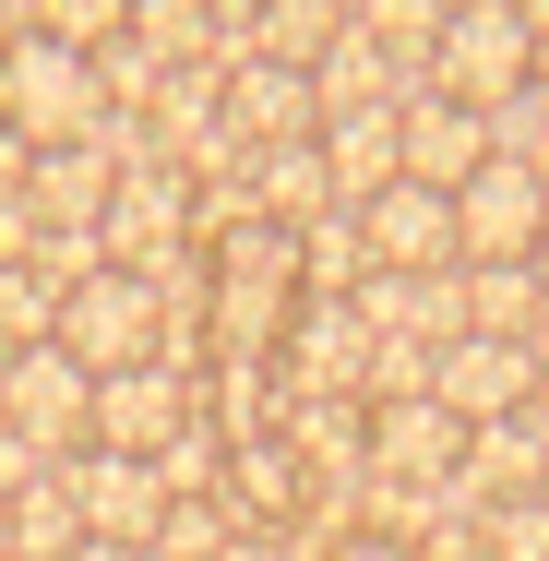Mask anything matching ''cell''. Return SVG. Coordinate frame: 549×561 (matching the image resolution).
<instances>
[{"instance_id":"35","label":"cell","mask_w":549,"mask_h":561,"mask_svg":"<svg viewBox=\"0 0 549 561\" xmlns=\"http://www.w3.org/2000/svg\"><path fill=\"white\" fill-rule=\"evenodd\" d=\"M334 12H358V0H334Z\"/></svg>"},{"instance_id":"3","label":"cell","mask_w":549,"mask_h":561,"mask_svg":"<svg viewBox=\"0 0 549 561\" xmlns=\"http://www.w3.org/2000/svg\"><path fill=\"white\" fill-rule=\"evenodd\" d=\"M526 72H538L526 12L514 0H454V24H442V48H431V96H466V108L490 119L502 96H526Z\"/></svg>"},{"instance_id":"22","label":"cell","mask_w":549,"mask_h":561,"mask_svg":"<svg viewBox=\"0 0 549 561\" xmlns=\"http://www.w3.org/2000/svg\"><path fill=\"white\" fill-rule=\"evenodd\" d=\"M24 36H60V48H119L131 36V0H24Z\"/></svg>"},{"instance_id":"13","label":"cell","mask_w":549,"mask_h":561,"mask_svg":"<svg viewBox=\"0 0 549 561\" xmlns=\"http://www.w3.org/2000/svg\"><path fill=\"white\" fill-rule=\"evenodd\" d=\"M394 131H407V180H419V192H466V180L490 168V119L466 108V96H431V84H419Z\"/></svg>"},{"instance_id":"9","label":"cell","mask_w":549,"mask_h":561,"mask_svg":"<svg viewBox=\"0 0 549 561\" xmlns=\"http://www.w3.org/2000/svg\"><path fill=\"white\" fill-rule=\"evenodd\" d=\"M358 239H370V275H454V192H419L394 180L382 204H358Z\"/></svg>"},{"instance_id":"2","label":"cell","mask_w":549,"mask_h":561,"mask_svg":"<svg viewBox=\"0 0 549 561\" xmlns=\"http://www.w3.org/2000/svg\"><path fill=\"white\" fill-rule=\"evenodd\" d=\"M60 358H84L96 382L108 370H144V358H168V299H156V275H131V263H108V275H84L72 299H60Z\"/></svg>"},{"instance_id":"10","label":"cell","mask_w":549,"mask_h":561,"mask_svg":"<svg viewBox=\"0 0 549 561\" xmlns=\"http://www.w3.org/2000/svg\"><path fill=\"white\" fill-rule=\"evenodd\" d=\"M466 466V419L442 407V394H394V407H370V478H394V490H442Z\"/></svg>"},{"instance_id":"25","label":"cell","mask_w":549,"mask_h":561,"mask_svg":"<svg viewBox=\"0 0 549 561\" xmlns=\"http://www.w3.org/2000/svg\"><path fill=\"white\" fill-rule=\"evenodd\" d=\"M478 538H490V561H549V490L538 502H490Z\"/></svg>"},{"instance_id":"31","label":"cell","mask_w":549,"mask_h":561,"mask_svg":"<svg viewBox=\"0 0 549 561\" xmlns=\"http://www.w3.org/2000/svg\"><path fill=\"white\" fill-rule=\"evenodd\" d=\"M72 561H144V550H119V538H84V550H72Z\"/></svg>"},{"instance_id":"4","label":"cell","mask_w":549,"mask_h":561,"mask_svg":"<svg viewBox=\"0 0 549 561\" xmlns=\"http://www.w3.org/2000/svg\"><path fill=\"white\" fill-rule=\"evenodd\" d=\"M192 419H204V370H180V358H144V370H108V382H96V431H84V443L144 454V466H156V454L180 443Z\"/></svg>"},{"instance_id":"1","label":"cell","mask_w":549,"mask_h":561,"mask_svg":"<svg viewBox=\"0 0 549 561\" xmlns=\"http://www.w3.org/2000/svg\"><path fill=\"white\" fill-rule=\"evenodd\" d=\"M0 119H12L36 156H60V144H96V131H108L96 60H84V48H60V36H12V48H0Z\"/></svg>"},{"instance_id":"7","label":"cell","mask_w":549,"mask_h":561,"mask_svg":"<svg viewBox=\"0 0 549 561\" xmlns=\"http://www.w3.org/2000/svg\"><path fill=\"white\" fill-rule=\"evenodd\" d=\"M60 478H72V502H84V538H119V550H156V526H168V478L144 466V454H60Z\"/></svg>"},{"instance_id":"30","label":"cell","mask_w":549,"mask_h":561,"mask_svg":"<svg viewBox=\"0 0 549 561\" xmlns=\"http://www.w3.org/2000/svg\"><path fill=\"white\" fill-rule=\"evenodd\" d=\"M526 431H538V454H549V370H538V394H526Z\"/></svg>"},{"instance_id":"6","label":"cell","mask_w":549,"mask_h":561,"mask_svg":"<svg viewBox=\"0 0 549 561\" xmlns=\"http://www.w3.org/2000/svg\"><path fill=\"white\" fill-rule=\"evenodd\" d=\"M538 227H549V192H538V168H514V156H490L454 192V251L466 263H538Z\"/></svg>"},{"instance_id":"17","label":"cell","mask_w":549,"mask_h":561,"mask_svg":"<svg viewBox=\"0 0 549 561\" xmlns=\"http://www.w3.org/2000/svg\"><path fill=\"white\" fill-rule=\"evenodd\" d=\"M251 204H263V227H311V216H334L323 144H311V131H299V144H251Z\"/></svg>"},{"instance_id":"23","label":"cell","mask_w":549,"mask_h":561,"mask_svg":"<svg viewBox=\"0 0 549 561\" xmlns=\"http://www.w3.org/2000/svg\"><path fill=\"white\" fill-rule=\"evenodd\" d=\"M227 538H239V514H227L216 490H180V502H168V526H156V550H144V561H216Z\"/></svg>"},{"instance_id":"33","label":"cell","mask_w":549,"mask_h":561,"mask_svg":"<svg viewBox=\"0 0 549 561\" xmlns=\"http://www.w3.org/2000/svg\"><path fill=\"white\" fill-rule=\"evenodd\" d=\"M538 275H549V227H538Z\"/></svg>"},{"instance_id":"32","label":"cell","mask_w":549,"mask_h":561,"mask_svg":"<svg viewBox=\"0 0 549 561\" xmlns=\"http://www.w3.org/2000/svg\"><path fill=\"white\" fill-rule=\"evenodd\" d=\"M526 96H538V108H549V36H538V72H526Z\"/></svg>"},{"instance_id":"11","label":"cell","mask_w":549,"mask_h":561,"mask_svg":"<svg viewBox=\"0 0 549 561\" xmlns=\"http://www.w3.org/2000/svg\"><path fill=\"white\" fill-rule=\"evenodd\" d=\"M96 239H108V263H168V251H192V180L180 168H144V180H119L108 216H96Z\"/></svg>"},{"instance_id":"34","label":"cell","mask_w":549,"mask_h":561,"mask_svg":"<svg viewBox=\"0 0 549 561\" xmlns=\"http://www.w3.org/2000/svg\"><path fill=\"white\" fill-rule=\"evenodd\" d=\"M0 561H12V526H0Z\"/></svg>"},{"instance_id":"14","label":"cell","mask_w":549,"mask_h":561,"mask_svg":"<svg viewBox=\"0 0 549 561\" xmlns=\"http://www.w3.org/2000/svg\"><path fill=\"white\" fill-rule=\"evenodd\" d=\"M227 131L239 144H299V131H323V108H311V72H275V60H227Z\"/></svg>"},{"instance_id":"12","label":"cell","mask_w":549,"mask_h":561,"mask_svg":"<svg viewBox=\"0 0 549 561\" xmlns=\"http://www.w3.org/2000/svg\"><path fill=\"white\" fill-rule=\"evenodd\" d=\"M407 108H334L311 144H323V180H334V204L358 216V204H382L394 180H407V131H394Z\"/></svg>"},{"instance_id":"21","label":"cell","mask_w":549,"mask_h":561,"mask_svg":"<svg viewBox=\"0 0 549 561\" xmlns=\"http://www.w3.org/2000/svg\"><path fill=\"white\" fill-rule=\"evenodd\" d=\"M454 275H466V335L526 346V323H538V263H454Z\"/></svg>"},{"instance_id":"8","label":"cell","mask_w":549,"mask_h":561,"mask_svg":"<svg viewBox=\"0 0 549 561\" xmlns=\"http://www.w3.org/2000/svg\"><path fill=\"white\" fill-rule=\"evenodd\" d=\"M431 394L466 419V431H490V419H526V394H538V358L514 335H454L431 358Z\"/></svg>"},{"instance_id":"5","label":"cell","mask_w":549,"mask_h":561,"mask_svg":"<svg viewBox=\"0 0 549 561\" xmlns=\"http://www.w3.org/2000/svg\"><path fill=\"white\" fill-rule=\"evenodd\" d=\"M0 419L60 466V454H84V431H96V370L60 358V346H12V370H0Z\"/></svg>"},{"instance_id":"20","label":"cell","mask_w":549,"mask_h":561,"mask_svg":"<svg viewBox=\"0 0 549 561\" xmlns=\"http://www.w3.org/2000/svg\"><path fill=\"white\" fill-rule=\"evenodd\" d=\"M346 24H358L394 72H419V84H431V48H442V24H454V0H358Z\"/></svg>"},{"instance_id":"27","label":"cell","mask_w":549,"mask_h":561,"mask_svg":"<svg viewBox=\"0 0 549 561\" xmlns=\"http://www.w3.org/2000/svg\"><path fill=\"white\" fill-rule=\"evenodd\" d=\"M323 561H419V550H407V538H382V526H346Z\"/></svg>"},{"instance_id":"28","label":"cell","mask_w":549,"mask_h":561,"mask_svg":"<svg viewBox=\"0 0 549 561\" xmlns=\"http://www.w3.org/2000/svg\"><path fill=\"white\" fill-rule=\"evenodd\" d=\"M24 180H36V144H24L12 119H0V204H24Z\"/></svg>"},{"instance_id":"15","label":"cell","mask_w":549,"mask_h":561,"mask_svg":"<svg viewBox=\"0 0 549 561\" xmlns=\"http://www.w3.org/2000/svg\"><path fill=\"white\" fill-rule=\"evenodd\" d=\"M108 192H119L108 144H60V156H36V180H24V216L48 227V239H72V227H96V216H108Z\"/></svg>"},{"instance_id":"26","label":"cell","mask_w":549,"mask_h":561,"mask_svg":"<svg viewBox=\"0 0 549 561\" xmlns=\"http://www.w3.org/2000/svg\"><path fill=\"white\" fill-rule=\"evenodd\" d=\"M36 478H48V454H36L12 419H0V502H12V490H36Z\"/></svg>"},{"instance_id":"19","label":"cell","mask_w":549,"mask_h":561,"mask_svg":"<svg viewBox=\"0 0 549 561\" xmlns=\"http://www.w3.org/2000/svg\"><path fill=\"white\" fill-rule=\"evenodd\" d=\"M334 36H346L334 0H263V12H251V60H275V72H311Z\"/></svg>"},{"instance_id":"18","label":"cell","mask_w":549,"mask_h":561,"mask_svg":"<svg viewBox=\"0 0 549 561\" xmlns=\"http://www.w3.org/2000/svg\"><path fill=\"white\" fill-rule=\"evenodd\" d=\"M0 526H12V561H72L84 550V502H72V478L48 466L36 490H12L0 502Z\"/></svg>"},{"instance_id":"24","label":"cell","mask_w":549,"mask_h":561,"mask_svg":"<svg viewBox=\"0 0 549 561\" xmlns=\"http://www.w3.org/2000/svg\"><path fill=\"white\" fill-rule=\"evenodd\" d=\"M60 335V287L36 263H0V346H48Z\"/></svg>"},{"instance_id":"16","label":"cell","mask_w":549,"mask_h":561,"mask_svg":"<svg viewBox=\"0 0 549 561\" xmlns=\"http://www.w3.org/2000/svg\"><path fill=\"white\" fill-rule=\"evenodd\" d=\"M407 96H419V72H394L358 24H346L323 60H311V108H323V119H334V108H407Z\"/></svg>"},{"instance_id":"29","label":"cell","mask_w":549,"mask_h":561,"mask_svg":"<svg viewBox=\"0 0 549 561\" xmlns=\"http://www.w3.org/2000/svg\"><path fill=\"white\" fill-rule=\"evenodd\" d=\"M526 358L549 370V275H538V323H526Z\"/></svg>"}]
</instances>
